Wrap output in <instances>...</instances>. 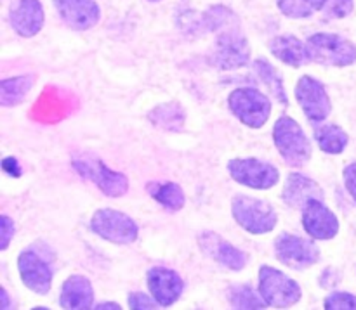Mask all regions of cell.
I'll use <instances>...</instances> for the list:
<instances>
[{"mask_svg":"<svg viewBox=\"0 0 356 310\" xmlns=\"http://www.w3.org/2000/svg\"><path fill=\"white\" fill-rule=\"evenodd\" d=\"M232 214L236 224L250 234H268L278 224V215L268 201L252 196H235L232 201Z\"/></svg>","mask_w":356,"mask_h":310,"instance_id":"6da1fadb","label":"cell"},{"mask_svg":"<svg viewBox=\"0 0 356 310\" xmlns=\"http://www.w3.org/2000/svg\"><path fill=\"white\" fill-rule=\"evenodd\" d=\"M273 141L289 165L302 166L312 158V142L301 125L291 117L278 118L273 127Z\"/></svg>","mask_w":356,"mask_h":310,"instance_id":"7a4b0ae2","label":"cell"},{"mask_svg":"<svg viewBox=\"0 0 356 310\" xmlns=\"http://www.w3.org/2000/svg\"><path fill=\"white\" fill-rule=\"evenodd\" d=\"M309 58L322 66H350L356 61V47L346 38L334 33H316L306 42Z\"/></svg>","mask_w":356,"mask_h":310,"instance_id":"3957f363","label":"cell"},{"mask_svg":"<svg viewBox=\"0 0 356 310\" xmlns=\"http://www.w3.org/2000/svg\"><path fill=\"white\" fill-rule=\"evenodd\" d=\"M259 293L268 305L277 309L292 307L302 297L301 286L292 277L270 266L259 269Z\"/></svg>","mask_w":356,"mask_h":310,"instance_id":"277c9868","label":"cell"},{"mask_svg":"<svg viewBox=\"0 0 356 310\" xmlns=\"http://www.w3.org/2000/svg\"><path fill=\"white\" fill-rule=\"evenodd\" d=\"M228 104L232 113L250 128H261L271 114L270 99L252 87L233 90Z\"/></svg>","mask_w":356,"mask_h":310,"instance_id":"5b68a950","label":"cell"},{"mask_svg":"<svg viewBox=\"0 0 356 310\" xmlns=\"http://www.w3.org/2000/svg\"><path fill=\"white\" fill-rule=\"evenodd\" d=\"M90 229L94 234L115 245H131L139 234L138 224L129 215L111 208L97 210L90 221Z\"/></svg>","mask_w":356,"mask_h":310,"instance_id":"8992f818","label":"cell"},{"mask_svg":"<svg viewBox=\"0 0 356 310\" xmlns=\"http://www.w3.org/2000/svg\"><path fill=\"white\" fill-rule=\"evenodd\" d=\"M73 169L83 177L96 184L106 196L118 198L129 191V180L124 173L108 169L101 160L92 156H82L73 160Z\"/></svg>","mask_w":356,"mask_h":310,"instance_id":"52a82bcc","label":"cell"},{"mask_svg":"<svg viewBox=\"0 0 356 310\" xmlns=\"http://www.w3.org/2000/svg\"><path fill=\"white\" fill-rule=\"evenodd\" d=\"M228 172L233 179L250 189H270L277 186L280 172L271 163L257 158H236L228 163Z\"/></svg>","mask_w":356,"mask_h":310,"instance_id":"ba28073f","label":"cell"},{"mask_svg":"<svg viewBox=\"0 0 356 310\" xmlns=\"http://www.w3.org/2000/svg\"><path fill=\"white\" fill-rule=\"evenodd\" d=\"M275 253L284 266L292 269H308L320 259V250L309 239L284 232L275 241Z\"/></svg>","mask_w":356,"mask_h":310,"instance_id":"9c48e42d","label":"cell"},{"mask_svg":"<svg viewBox=\"0 0 356 310\" xmlns=\"http://www.w3.org/2000/svg\"><path fill=\"white\" fill-rule=\"evenodd\" d=\"M296 99L305 111L306 118L315 123L325 120L332 111V103H330L325 87L313 76H301L296 85Z\"/></svg>","mask_w":356,"mask_h":310,"instance_id":"30bf717a","label":"cell"},{"mask_svg":"<svg viewBox=\"0 0 356 310\" xmlns=\"http://www.w3.org/2000/svg\"><path fill=\"white\" fill-rule=\"evenodd\" d=\"M249 59L250 47L247 44L245 37L240 35L236 30L226 28L221 37L218 38L212 62L221 69H236L245 66Z\"/></svg>","mask_w":356,"mask_h":310,"instance_id":"8fae6325","label":"cell"},{"mask_svg":"<svg viewBox=\"0 0 356 310\" xmlns=\"http://www.w3.org/2000/svg\"><path fill=\"white\" fill-rule=\"evenodd\" d=\"M302 225L315 239H332L339 232V221L322 200H312L302 208Z\"/></svg>","mask_w":356,"mask_h":310,"instance_id":"7c38bea8","label":"cell"},{"mask_svg":"<svg viewBox=\"0 0 356 310\" xmlns=\"http://www.w3.org/2000/svg\"><path fill=\"white\" fill-rule=\"evenodd\" d=\"M21 281L28 290L37 295H47L52 286V270L35 252L28 250L17 259Z\"/></svg>","mask_w":356,"mask_h":310,"instance_id":"4fadbf2b","label":"cell"},{"mask_svg":"<svg viewBox=\"0 0 356 310\" xmlns=\"http://www.w3.org/2000/svg\"><path fill=\"white\" fill-rule=\"evenodd\" d=\"M148 288L160 307H170L183 295V279L167 267H153L148 270Z\"/></svg>","mask_w":356,"mask_h":310,"instance_id":"5bb4252c","label":"cell"},{"mask_svg":"<svg viewBox=\"0 0 356 310\" xmlns=\"http://www.w3.org/2000/svg\"><path fill=\"white\" fill-rule=\"evenodd\" d=\"M202 250H204L205 255L211 257L212 260H216L221 266L228 267L232 270H242L247 264V255L242 250L235 248L232 243H228L226 239L219 238L216 232H204L198 239Z\"/></svg>","mask_w":356,"mask_h":310,"instance_id":"9a60e30c","label":"cell"},{"mask_svg":"<svg viewBox=\"0 0 356 310\" xmlns=\"http://www.w3.org/2000/svg\"><path fill=\"white\" fill-rule=\"evenodd\" d=\"M54 6L73 30H89L99 21V7L94 0H54Z\"/></svg>","mask_w":356,"mask_h":310,"instance_id":"2e32d148","label":"cell"},{"mask_svg":"<svg viewBox=\"0 0 356 310\" xmlns=\"http://www.w3.org/2000/svg\"><path fill=\"white\" fill-rule=\"evenodd\" d=\"M284 201L289 207L305 208L312 200H323V191L315 180L301 173H291L285 180Z\"/></svg>","mask_w":356,"mask_h":310,"instance_id":"e0dca14e","label":"cell"},{"mask_svg":"<svg viewBox=\"0 0 356 310\" xmlns=\"http://www.w3.org/2000/svg\"><path fill=\"white\" fill-rule=\"evenodd\" d=\"M13 28L21 37H33L44 26V9L38 0H17L10 12Z\"/></svg>","mask_w":356,"mask_h":310,"instance_id":"ac0fdd59","label":"cell"},{"mask_svg":"<svg viewBox=\"0 0 356 310\" xmlns=\"http://www.w3.org/2000/svg\"><path fill=\"white\" fill-rule=\"evenodd\" d=\"M59 304L68 310H87L94 307V290L87 277L75 274L65 281L61 288Z\"/></svg>","mask_w":356,"mask_h":310,"instance_id":"d6986e66","label":"cell"},{"mask_svg":"<svg viewBox=\"0 0 356 310\" xmlns=\"http://www.w3.org/2000/svg\"><path fill=\"white\" fill-rule=\"evenodd\" d=\"M270 49L275 58H278L282 62L292 66V68H301L312 61L306 44H302L299 38L292 37V35H282V37L273 38Z\"/></svg>","mask_w":356,"mask_h":310,"instance_id":"ffe728a7","label":"cell"},{"mask_svg":"<svg viewBox=\"0 0 356 310\" xmlns=\"http://www.w3.org/2000/svg\"><path fill=\"white\" fill-rule=\"evenodd\" d=\"M33 80L35 76L31 75H21L3 80L0 83V104L6 107L19 104L24 99V96L30 92L31 87H33Z\"/></svg>","mask_w":356,"mask_h":310,"instance_id":"44dd1931","label":"cell"},{"mask_svg":"<svg viewBox=\"0 0 356 310\" xmlns=\"http://www.w3.org/2000/svg\"><path fill=\"white\" fill-rule=\"evenodd\" d=\"M316 142H318L320 149L329 155H339L344 151V148L348 146V134L339 127V125H323L318 130L315 132Z\"/></svg>","mask_w":356,"mask_h":310,"instance_id":"7402d4cb","label":"cell"},{"mask_svg":"<svg viewBox=\"0 0 356 310\" xmlns=\"http://www.w3.org/2000/svg\"><path fill=\"white\" fill-rule=\"evenodd\" d=\"M149 194L169 210H181L186 203L183 189L176 182H155L149 186Z\"/></svg>","mask_w":356,"mask_h":310,"instance_id":"603a6c76","label":"cell"},{"mask_svg":"<svg viewBox=\"0 0 356 310\" xmlns=\"http://www.w3.org/2000/svg\"><path fill=\"white\" fill-rule=\"evenodd\" d=\"M250 286L238 284V286L229 288L228 302L233 309H264L268 304Z\"/></svg>","mask_w":356,"mask_h":310,"instance_id":"cb8c5ba5","label":"cell"},{"mask_svg":"<svg viewBox=\"0 0 356 310\" xmlns=\"http://www.w3.org/2000/svg\"><path fill=\"white\" fill-rule=\"evenodd\" d=\"M278 9L289 17H296V19H301V17L312 16L316 10L323 9L327 3V0H277Z\"/></svg>","mask_w":356,"mask_h":310,"instance_id":"d4e9b609","label":"cell"},{"mask_svg":"<svg viewBox=\"0 0 356 310\" xmlns=\"http://www.w3.org/2000/svg\"><path fill=\"white\" fill-rule=\"evenodd\" d=\"M149 118L153 120V123L159 125V127L167 128V130H179L183 127L184 114L183 107L179 104H165V106H159Z\"/></svg>","mask_w":356,"mask_h":310,"instance_id":"484cf974","label":"cell"},{"mask_svg":"<svg viewBox=\"0 0 356 310\" xmlns=\"http://www.w3.org/2000/svg\"><path fill=\"white\" fill-rule=\"evenodd\" d=\"M254 68H256V71L259 73L261 80H263V82L266 83L268 87H270L271 92L277 96V99H280L282 103L287 104V96H285L284 83H282V80H280V76H278L277 69H275L273 66L270 64V62L264 61V59H257V61L254 62Z\"/></svg>","mask_w":356,"mask_h":310,"instance_id":"4316f807","label":"cell"},{"mask_svg":"<svg viewBox=\"0 0 356 310\" xmlns=\"http://www.w3.org/2000/svg\"><path fill=\"white\" fill-rule=\"evenodd\" d=\"M327 310H356V297L344 291H334L323 302Z\"/></svg>","mask_w":356,"mask_h":310,"instance_id":"83f0119b","label":"cell"},{"mask_svg":"<svg viewBox=\"0 0 356 310\" xmlns=\"http://www.w3.org/2000/svg\"><path fill=\"white\" fill-rule=\"evenodd\" d=\"M323 9H325V16L329 19H339L353 10V0H327Z\"/></svg>","mask_w":356,"mask_h":310,"instance_id":"f1b7e54d","label":"cell"},{"mask_svg":"<svg viewBox=\"0 0 356 310\" xmlns=\"http://www.w3.org/2000/svg\"><path fill=\"white\" fill-rule=\"evenodd\" d=\"M155 304H156L155 298H149L148 295L141 293V291H134V293L129 295V307L134 310L155 309Z\"/></svg>","mask_w":356,"mask_h":310,"instance_id":"f546056e","label":"cell"},{"mask_svg":"<svg viewBox=\"0 0 356 310\" xmlns=\"http://www.w3.org/2000/svg\"><path fill=\"white\" fill-rule=\"evenodd\" d=\"M0 225H2V245H0V250H7L10 239L14 238V231H16V229H14V222L10 221L7 215H2Z\"/></svg>","mask_w":356,"mask_h":310,"instance_id":"4dcf8cb0","label":"cell"},{"mask_svg":"<svg viewBox=\"0 0 356 310\" xmlns=\"http://www.w3.org/2000/svg\"><path fill=\"white\" fill-rule=\"evenodd\" d=\"M344 184H346L348 193L351 194V198L356 201V163H351L344 169Z\"/></svg>","mask_w":356,"mask_h":310,"instance_id":"1f68e13d","label":"cell"},{"mask_svg":"<svg viewBox=\"0 0 356 310\" xmlns=\"http://www.w3.org/2000/svg\"><path fill=\"white\" fill-rule=\"evenodd\" d=\"M2 169H3V172L9 173L10 177H19L21 175V169H19V165H17V160L13 158V156H9V158L3 160Z\"/></svg>","mask_w":356,"mask_h":310,"instance_id":"d6a6232c","label":"cell"},{"mask_svg":"<svg viewBox=\"0 0 356 310\" xmlns=\"http://www.w3.org/2000/svg\"><path fill=\"white\" fill-rule=\"evenodd\" d=\"M0 293H2V309L7 310V309L10 307V305H9V297H7V291L2 288V291H0Z\"/></svg>","mask_w":356,"mask_h":310,"instance_id":"836d02e7","label":"cell"},{"mask_svg":"<svg viewBox=\"0 0 356 310\" xmlns=\"http://www.w3.org/2000/svg\"><path fill=\"white\" fill-rule=\"evenodd\" d=\"M94 309H115V310H120V305H117V304H97L96 307Z\"/></svg>","mask_w":356,"mask_h":310,"instance_id":"e575fe53","label":"cell"}]
</instances>
